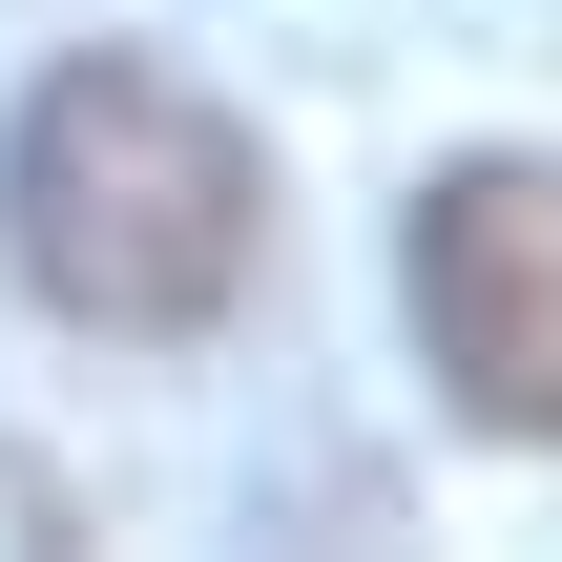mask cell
Listing matches in <instances>:
<instances>
[{"label":"cell","instance_id":"1","mask_svg":"<svg viewBox=\"0 0 562 562\" xmlns=\"http://www.w3.org/2000/svg\"><path fill=\"white\" fill-rule=\"evenodd\" d=\"M0 250H21V292L83 313V334H209V313H250V271H271V146H250L209 83L83 42V63H42L21 125H0Z\"/></svg>","mask_w":562,"mask_h":562},{"label":"cell","instance_id":"2","mask_svg":"<svg viewBox=\"0 0 562 562\" xmlns=\"http://www.w3.org/2000/svg\"><path fill=\"white\" fill-rule=\"evenodd\" d=\"M396 292H417V355L480 438H562V167L542 146L438 167L396 229Z\"/></svg>","mask_w":562,"mask_h":562}]
</instances>
